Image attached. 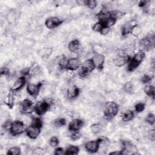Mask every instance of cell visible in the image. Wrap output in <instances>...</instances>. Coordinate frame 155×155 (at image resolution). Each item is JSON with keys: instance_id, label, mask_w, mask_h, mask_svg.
I'll list each match as a JSON object with an SVG mask.
<instances>
[{"instance_id": "ffe728a7", "label": "cell", "mask_w": 155, "mask_h": 155, "mask_svg": "<svg viewBox=\"0 0 155 155\" xmlns=\"http://www.w3.org/2000/svg\"><path fill=\"white\" fill-rule=\"evenodd\" d=\"M14 92L12 90H10L9 94L8 95L6 100L5 101L6 104L11 109H12L14 107V101H15V98H14Z\"/></svg>"}, {"instance_id": "277c9868", "label": "cell", "mask_w": 155, "mask_h": 155, "mask_svg": "<svg viewBox=\"0 0 155 155\" xmlns=\"http://www.w3.org/2000/svg\"><path fill=\"white\" fill-rule=\"evenodd\" d=\"M26 128L25 127V124L23 121H15L12 122L9 129V132L11 135L16 136L22 135L26 132Z\"/></svg>"}, {"instance_id": "d4e9b609", "label": "cell", "mask_w": 155, "mask_h": 155, "mask_svg": "<svg viewBox=\"0 0 155 155\" xmlns=\"http://www.w3.org/2000/svg\"><path fill=\"white\" fill-rule=\"evenodd\" d=\"M141 32H142V30H141V27L138 24H136L132 27L130 34H132L134 36L138 37V36H139L141 35Z\"/></svg>"}, {"instance_id": "2e32d148", "label": "cell", "mask_w": 155, "mask_h": 155, "mask_svg": "<svg viewBox=\"0 0 155 155\" xmlns=\"http://www.w3.org/2000/svg\"><path fill=\"white\" fill-rule=\"evenodd\" d=\"M137 23H134L133 21H130L127 24H126L125 25L123 26V27H122V29H121V34H122V36L123 37H125L126 36H127L128 35L130 34V32H131V30L132 29V27L135 25Z\"/></svg>"}, {"instance_id": "52a82bcc", "label": "cell", "mask_w": 155, "mask_h": 155, "mask_svg": "<svg viewBox=\"0 0 155 155\" xmlns=\"http://www.w3.org/2000/svg\"><path fill=\"white\" fill-rule=\"evenodd\" d=\"M20 111L23 114H30L34 112L33 102L29 99H25L20 103Z\"/></svg>"}, {"instance_id": "d6986e66", "label": "cell", "mask_w": 155, "mask_h": 155, "mask_svg": "<svg viewBox=\"0 0 155 155\" xmlns=\"http://www.w3.org/2000/svg\"><path fill=\"white\" fill-rule=\"evenodd\" d=\"M145 58V54L144 51H143L142 50H139L136 54H135V55L132 58L135 62H136L138 64H139L140 65L141 63L144 61Z\"/></svg>"}, {"instance_id": "7c38bea8", "label": "cell", "mask_w": 155, "mask_h": 155, "mask_svg": "<svg viewBox=\"0 0 155 155\" xmlns=\"http://www.w3.org/2000/svg\"><path fill=\"white\" fill-rule=\"evenodd\" d=\"M81 63L78 58H72L68 60L66 69L70 71H75L79 69Z\"/></svg>"}, {"instance_id": "e575fe53", "label": "cell", "mask_w": 155, "mask_h": 155, "mask_svg": "<svg viewBox=\"0 0 155 155\" xmlns=\"http://www.w3.org/2000/svg\"><path fill=\"white\" fill-rule=\"evenodd\" d=\"M103 27H103L102 24L98 21L94 24V26L92 27V29H93V31H95L96 32L100 33Z\"/></svg>"}, {"instance_id": "f546056e", "label": "cell", "mask_w": 155, "mask_h": 155, "mask_svg": "<svg viewBox=\"0 0 155 155\" xmlns=\"http://www.w3.org/2000/svg\"><path fill=\"white\" fill-rule=\"evenodd\" d=\"M145 122L148 124L153 126L155 122V115L153 113H148L145 118Z\"/></svg>"}, {"instance_id": "30bf717a", "label": "cell", "mask_w": 155, "mask_h": 155, "mask_svg": "<svg viewBox=\"0 0 155 155\" xmlns=\"http://www.w3.org/2000/svg\"><path fill=\"white\" fill-rule=\"evenodd\" d=\"M63 21L58 17H50L46 20L45 22V26L49 29H53L60 26Z\"/></svg>"}, {"instance_id": "7bdbcfd3", "label": "cell", "mask_w": 155, "mask_h": 155, "mask_svg": "<svg viewBox=\"0 0 155 155\" xmlns=\"http://www.w3.org/2000/svg\"><path fill=\"white\" fill-rule=\"evenodd\" d=\"M44 153V150L41 148H38L35 150V151H33V154H43Z\"/></svg>"}, {"instance_id": "4fadbf2b", "label": "cell", "mask_w": 155, "mask_h": 155, "mask_svg": "<svg viewBox=\"0 0 155 155\" xmlns=\"http://www.w3.org/2000/svg\"><path fill=\"white\" fill-rule=\"evenodd\" d=\"M84 126V121L81 119H75L69 124L68 130L70 132H78Z\"/></svg>"}, {"instance_id": "8992f818", "label": "cell", "mask_w": 155, "mask_h": 155, "mask_svg": "<svg viewBox=\"0 0 155 155\" xmlns=\"http://www.w3.org/2000/svg\"><path fill=\"white\" fill-rule=\"evenodd\" d=\"M103 141L104 139L102 138H98L95 141H88L85 144V148L90 153H95L99 150L100 145Z\"/></svg>"}, {"instance_id": "ba28073f", "label": "cell", "mask_w": 155, "mask_h": 155, "mask_svg": "<svg viewBox=\"0 0 155 155\" xmlns=\"http://www.w3.org/2000/svg\"><path fill=\"white\" fill-rule=\"evenodd\" d=\"M42 86V82H38L37 84H29L27 85V91L31 96L33 98H36L39 93Z\"/></svg>"}, {"instance_id": "4dcf8cb0", "label": "cell", "mask_w": 155, "mask_h": 155, "mask_svg": "<svg viewBox=\"0 0 155 155\" xmlns=\"http://www.w3.org/2000/svg\"><path fill=\"white\" fill-rule=\"evenodd\" d=\"M101 129H102V126L99 124H93L90 127V130L93 134L98 133L99 132H100Z\"/></svg>"}, {"instance_id": "9c48e42d", "label": "cell", "mask_w": 155, "mask_h": 155, "mask_svg": "<svg viewBox=\"0 0 155 155\" xmlns=\"http://www.w3.org/2000/svg\"><path fill=\"white\" fill-rule=\"evenodd\" d=\"M26 133L27 136L29 138L32 139H35L38 137L41 133V128L30 124L29 127L26 128Z\"/></svg>"}, {"instance_id": "9a60e30c", "label": "cell", "mask_w": 155, "mask_h": 155, "mask_svg": "<svg viewBox=\"0 0 155 155\" xmlns=\"http://www.w3.org/2000/svg\"><path fill=\"white\" fill-rule=\"evenodd\" d=\"M130 58V57L128 55H120L114 60L113 63L116 67H122L126 64H127Z\"/></svg>"}, {"instance_id": "ab89813d", "label": "cell", "mask_w": 155, "mask_h": 155, "mask_svg": "<svg viewBox=\"0 0 155 155\" xmlns=\"http://www.w3.org/2000/svg\"><path fill=\"white\" fill-rule=\"evenodd\" d=\"M124 88L126 91L127 92H130L132 91L133 89V85L131 82H127L124 85Z\"/></svg>"}, {"instance_id": "44dd1931", "label": "cell", "mask_w": 155, "mask_h": 155, "mask_svg": "<svg viewBox=\"0 0 155 155\" xmlns=\"http://www.w3.org/2000/svg\"><path fill=\"white\" fill-rule=\"evenodd\" d=\"M135 116V113L132 110H128L124 112L122 115V120L124 122H129L132 121Z\"/></svg>"}, {"instance_id": "5b68a950", "label": "cell", "mask_w": 155, "mask_h": 155, "mask_svg": "<svg viewBox=\"0 0 155 155\" xmlns=\"http://www.w3.org/2000/svg\"><path fill=\"white\" fill-rule=\"evenodd\" d=\"M50 106V102H48V101H39L34 106V112L38 116H42L48 111Z\"/></svg>"}, {"instance_id": "ac0fdd59", "label": "cell", "mask_w": 155, "mask_h": 155, "mask_svg": "<svg viewBox=\"0 0 155 155\" xmlns=\"http://www.w3.org/2000/svg\"><path fill=\"white\" fill-rule=\"evenodd\" d=\"M79 47H80V42L77 39L71 41L68 45L69 50L72 53L76 52V51L79 50Z\"/></svg>"}, {"instance_id": "e0dca14e", "label": "cell", "mask_w": 155, "mask_h": 155, "mask_svg": "<svg viewBox=\"0 0 155 155\" xmlns=\"http://www.w3.org/2000/svg\"><path fill=\"white\" fill-rule=\"evenodd\" d=\"M80 90L76 85H72L70 88H68L67 91V95L71 99H74L78 97L79 95Z\"/></svg>"}, {"instance_id": "836d02e7", "label": "cell", "mask_w": 155, "mask_h": 155, "mask_svg": "<svg viewBox=\"0 0 155 155\" xmlns=\"http://www.w3.org/2000/svg\"><path fill=\"white\" fill-rule=\"evenodd\" d=\"M85 6L90 9H94L97 6V2L95 0H86Z\"/></svg>"}, {"instance_id": "603a6c76", "label": "cell", "mask_w": 155, "mask_h": 155, "mask_svg": "<svg viewBox=\"0 0 155 155\" xmlns=\"http://www.w3.org/2000/svg\"><path fill=\"white\" fill-rule=\"evenodd\" d=\"M139 66V64H138L136 62H135L132 58V57H130V60H129V61L127 63V70L129 72H133Z\"/></svg>"}, {"instance_id": "5bb4252c", "label": "cell", "mask_w": 155, "mask_h": 155, "mask_svg": "<svg viewBox=\"0 0 155 155\" xmlns=\"http://www.w3.org/2000/svg\"><path fill=\"white\" fill-rule=\"evenodd\" d=\"M26 82V78L25 77V76H21L15 81V82L12 84L10 90L13 91L14 92L19 91L24 86Z\"/></svg>"}, {"instance_id": "4316f807", "label": "cell", "mask_w": 155, "mask_h": 155, "mask_svg": "<svg viewBox=\"0 0 155 155\" xmlns=\"http://www.w3.org/2000/svg\"><path fill=\"white\" fill-rule=\"evenodd\" d=\"M31 124L39 128H42L43 126V122L42 119L39 117H34L32 118Z\"/></svg>"}, {"instance_id": "1f68e13d", "label": "cell", "mask_w": 155, "mask_h": 155, "mask_svg": "<svg viewBox=\"0 0 155 155\" xmlns=\"http://www.w3.org/2000/svg\"><path fill=\"white\" fill-rule=\"evenodd\" d=\"M145 105L143 102H138L135 105V109L136 113H141L143 112L145 109Z\"/></svg>"}, {"instance_id": "484cf974", "label": "cell", "mask_w": 155, "mask_h": 155, "mask_svg": "<svg viewBox=\"0 0 155 155\" xmlns=\"http://www.w3.org/2000/svg\"><path fill=\"white\" fill-rule=\"evenodd\" d=\"M66 124H67V121L66 119L63 118H57L54 122V126L57 127H61L64 126L66 125Z\"/></svg>"}, {"instance_id": "60d3db41", "label": "cell", "mask_w": 155, "mask_h": 155, "mask_svg": "<svg viewBox=\"0 0 155 155\" xmlns=\"http://www.w3.org/2000/svg\"><path fill=\"white\" fill-rule=\"evenodd\" d=\"M10 73V71L9 69L7 67H3L1 69V75H5V76H7L8 75H9Z\"/></svg>"}, {"instance_id": "d6a6232c", "label": "cell", "mask_w": 155, "mask_h": 155, "mask_svg": "<svg viewBox=\"0 0 155 155\" xmlns=\"http://www.w3.org/2000/svg\"><path fill=\"white\" fill-rule=\"evenodd\" d=\"M59 139L56 136L51 137L49 141V145L51 147H57L59 145Z\"/></svg>"}, {"instance_id": "74e56055", "label": "cell", "mask_w": 155, "mask_h": 155, "mask_svg": "<svg viewBox=\"0 0 155 155\" xmlns=\"http://www.w3.org/2000/svg\"><path fill=\"white\" fill-rule=\"evenodd\" d=\"M54 154L55 155H62V154H65V150H64L63 148L62 147H57L55 150Z\"/></svg>"}, {"instance_id": "6da1fadb", "label": "cell", "mask_w": 155, "mask_h": 155, "mask_svg": "<svg viewBox=\"0 0 155 155\" xmlns=\"http://www.w3.org/2000/svg\"><path fill=\"white\" fill-rule=\"evenodd\" d=\"M119 106L116 102L110 101L106 103L104 106V113L107 119L113 118L118 113Z\"/></svg>"}, {"instance_id": "cb8c5ba5", "label": "cell", "mask_w": 155, "mask_h": 155, "mask_svg": "<svg viewBox=\"0 0 155 155\" xmlns=\"http://www.w3.org/2000/svg\"><path fill=\"white\" fill-rule=\"evenodd\" d=\"M145 93L153 99H154V87L152 85H147L144 88Z\"/></svg>"}, {"instance_id": "d590c367", "label": "cell", "mask_w": 155, "mask_h": 155, "mask_svg": "<svg viewBox=\"0 0 155 155\" xmlns=\"http://www.w3.org/2000/svg\"><path fill=\"white\" fill-rule=\"evenodd\" d=\"M81 134L78 132H73V133L70 135V139L73 141H76L81 138Z\"/></svg>"}, {"instance_id": "8fae6325", "label": "cell", "mask_w": 155, "mask_h": 155, "mask_svg": "<svg viewBox=\"0 0 155 155\" xmlns=\"http://www.w3.org/2000/svg\"><path fill=\"white\" fill-rule=\"evenodd\" d=\"M91 59L92 60L95 66V67L97 69L101 70L103 69V67H104V64L105 63V57L103 55L96 54Z\"/></svg>"}, {"instance_id": "f35d334b", "label": "cell", "mask_w": 155, "mask_h": 155, "mask_svg": "<svg viewBox=\"0 0 155 155\" xmlns=\"http://www.w3.org/2000/svg\"><path fill=\"white\" fill-rule=\"evenodd\" d=\"M148 136L149 138V139L152 141H154L155 139V131L154 129L153 130H150L148 133Z\"/></svg>"}, {"instance_id": "b9f144b4", "label": "cell", "mask_w": 155, "mask_h": 155, "mask_svg": "<svg viewBox=\"0 0 155 155\" xmlns=\"http://www.w3.org/2000/svg\"><path fill=\"white\" fill-rule=\"evenodd\" d=\"M109 32H110V28L107 27H104L102 28L100 33L102 35H106L109 33Z\"/></svg>"}, {"instance_id": "ee69618b", "label": "cell", "mask_w": 155, "mask_h": 155, "mask_svg": "<svg viewBox=\"0 0 155 155\" xmlns=\"http://www.w3.org/2000/svg\"><path fill=\"white\" fill-rule=\"evenodd\" d=\"M123 154L122 150H117L115 151H112L110 153V154Z\"/></svg>"}, {"instance_id": "3957f363", "label": "cell", "mask_w": 155, "mask_h": 155, "mask_svg": "<svg viewBox=\"0 0 155 155\" xmlns=\"http://www.w3.org/2000/svg\"><path fill=\"white\" fill-rule=\"evenodd\" d=\"M154 34H149L145 37L142 38L139 44L140 50L145 51L151 50L154 47Z\"/></svg>"}, {"instance_id": "7402d4cb", "label": "cell", "mask_w": 155, "mask_h": 155, "mask_svg": "<svg viewBox=\"0 0 155 155\" xmlns=\"http://www.w3.org/2000/svg\"><path fill=\"white\" fill-rule=\"evenodd\" d=\"M79 148L78 146L70 145L65 150V154L76 155L79 153Z\"/></svg>"}, {"instance_id": "8d00e7d4", "label": "cell", "mask_w": 155, "mask_h": 155, "mask_svg": "<svg viewBox=\"0 0 155 155\" xmlns=\"http://www.w3.org/2000/svg\"><path fill=\"white\" fill-rule=\"evenodd\" d=\"M152 77L148 75H144L141 79V81L142 82V83L144 84H147L148 82H150L151 79H152Z\"/></svg>"}, {"instance_id": "7a4b0ae2", "label": "cell", "mask_w": 155, "mask_h": 155, "mask_svg": "<svg viewBox=\"0 0 155 155\" xmlns=\"http://www.w3.org/2000/svg\"><path fill=\"white\" fill-rule=\"evenodd\" d=\"M95 69L96 67L92 60L91 58L85 60L82 65H81L79 69L78 75L80 77L84 78L90 73L92 72Z\"/></svg>"}, {"instance_id": "f1b7e54d", "label": "cell", "mask_w": 155, "mask_h": 155, "mask_svg": "<svg viewBox=\"0 0 155 155\" xmlns=\"http://www.w3.org/2000/svg\"><path fill=\"white\" fill-rule=\"evenodd\" d=\"M7 154L12 155H18L21 154V148L18 147H12L8 150Z\"/></svg>"}, {"instance_id": "83f0119b", "label": "cell", "mask_w": 155, "mask_h": 155, "mask_svg": "<svg viewBox=\"0 0 155 155\" xmlns=\"http://www.w3.org/2000/svg\"><path fill=\"white\" fill-rule=\"evenodd\" d=\"M68 60L69 59L66 56H64V55L62 56L60 58L59 61H58V66H59V67L61 69H66V67Z\"/></svg>"}]
</instances>
